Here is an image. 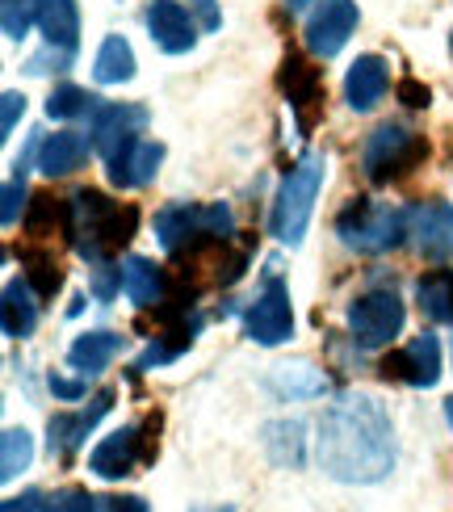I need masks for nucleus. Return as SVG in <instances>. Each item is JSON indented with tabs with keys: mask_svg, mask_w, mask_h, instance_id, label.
Wrapping results in <instances>:
<instances>
[{
	"mask_svg": "<svg viewBox=\"0 0 453 512\" xmlns=\"http://www.w3.org/2000/svg\"><path fill=\"white\" fill-rule=\"evenodd\" d=\"M391 89V72H386V59L378 55H357V63L344 76V101L353 105L357 114H370L374 105Z\"/></svg>",
	"mask_w": 453,
	"mask_h": 512,
	"instance_id": "16",
	"label": "nucleus"
},
{
	"mask_svg": "<svg viewBox=\"0 0 453 512\" xmlns=\"http://www.w3.org/2000/svg\"><path fill=\"white\" fill-rule=\"evenodd\" d=\"M277 89H282L290 97V105L298 110V122L307 126L319 110V101H323V76L319 68H311L302 55H286L282 59V72H277Z\"/></svg>",
	"mask_w": 453,
	"mask_h": 512,
	"instance_id": "14",
	"label": "nucleus"
},
{
	"mask_svg": "<svg viewBox=\"0 0 453 512\" xmlns=\"http://www.w3.org/2000/svg\"><path fill=\"white\" fill-rule=\"evenodd\" d=\"M156 236L164 252L172 256H198L202 248H227L235 236V219L223 202L193 206V202H172L156 215Z\"/></svg>",
	"mask_w": 453,
	"mask_h": 512,
	"instance_id": "3",
	"label": "nucleus"
},
{
	"mask_svg": "<svg viewBox=\"0 0 453 512\" xmlns=\"http://www.w3.org/2000/svg\"><path fill=\"white\" fill-rule=\"evenodd\" d=\"M139 462H143V437H139V424H131V429H118L97 445L89 454V471L97 479H122V475H131Z\"/></svg>",
	"mask_w": 453,
	"mask_h": 512,
	"instance_id": "15",
	"label": "nucleus"
},
{
	"mask_svg": "<svg viewBox=\"0 0 453 512\" xmlns=\"http://www.w3.org/2000/svg\"><path fill=\"white\" fill-rule=\"evenodd\" d=\"M118 353H122V336L118 332H84L68 349V366L93 378V374H101L105 366H110Z\"/></svg>",
	"mask_w": 453,
	"mask_h": 512,
	"instance_id": "23",
	"label": "nucleus"
},
{
	"mask_svg": "<svg viewBox=\"0 0 453 512\" xmlns=\"http://www.w3.org/2000/svg\"><path fill=\"white\" fill-rule=\"evenodd\" d=\"M244 265H248V244H244L240 252H231V256H223V261H219V282H223V286H231V282H240V273H244Z\"/></svg>",
	"mask_w": 453,
	"mask_h": 512,
	"instance_id": "37",
	"label": "nucleus"
},
{
	"mask_svg": "<svg viewBox=\"0 0 453 512\" xmlns=\"http://www.w3.org/2000/svg\"><path fill=\"white\" fill-rule=\"evenodd\" d=\"M382 378L407 382V387H437V378H441V345H437V336L420 332L407 349L386 353L382 357Z\"/></svg>",
	"mask_w": 453,
	"mask_h": 512,
	"instance_id": "10",
	"label": "nucleus"
},
{
	"mask_svg": "<svg viewBox=\"0 0 453 512\" xmlns=\"http://www.w3.org/2000/svg\"><path fill=\"white\" fill-rule=\"evenodd\" d=\"M34 286L26 277H13L5 286V303H0V319H5V336L9 340H26L38 328V303H34Z\"/></svg>",
	"mask_w": 453,
	"mask_h": 512,
	"instance_id": "22",
	"label": "nucleus"
},
{
	"mask_svg": "<svg viewBox=\"0 0 453 512\" xmlns=\"http://www.w3.org/2000/svg\"><path fill=\"white\" fill-rule=\"evenodd\" d=\"M34 17H38V30L47 34V47L59 51H76L80 42V9L76 0H34Z\"/></svg>",
	"mask_w": 453,
	"mask_h": 512,
	"instance_id": "21",
	"label": "nucleus"
},
{
	"mask_svg": "<svg viewBox=\"0 0 453 512\" xmlns=\"http://www.w3.org/2000/svg\"><path fill=\"white\" fill-rule=\"evenodd\" d=\"M93 101L84 89H76V84H59V89L47 97V114L51 118H80V114H89L93 110Z\"/></svg>",
	"mask_w": 453,
	"mask_h": 512,
	"instance_id": "30",
	"label": "nucleus"
},
{
	"mask_svg": "<svg viewBox=\"0 0 453 512\" xmlns=\"http://www.w3.org/2000/svg\"><path fill=\"white\" fill-rule=\"evenodd\" d=\"M319 466L336 483H382L395 471V424L378 395L349 391L319 420Z\"/></svg>",
	"mask_w": 453,
	"mask_h": 512,
	"instance_id": "1",
	"label": "nucleus"
},
{
	"mask_svg": "<svg viewBox=\"0 0 453 512\" xmlns=\"http://www.w3.org/2000/svg\"><path fill=\"white\" fill-rule=\"evenodd\" d=\"M357 30V5L353 0H315V9L307 17V51L319 55V59H332L344 51V42L353 38Z\"/></svg>",
	"mask_w": 453,
	"mask_h": 512,
	"instance_id": "9",
	"label": "nucleus"
},
{
	"mask_svg": "<svg viewBox=\"0 0 453 512\" xmlns=\"http://www.w3.org/2000/svg\"><path fill=\"white\" fill-rule=\"evenodd\" d=\"M21 269H26V282L34 286L38 298H55L59 286H63V269L55 261V252L47 248H21Z\"/></svg>",
	"mask_w": 453,
	"mask_h": 512,
	"instance_id": "24",
	"label": "nucleus"
},
{
	"mask_svg": "<svg viewBox=\"0 0 453 512\" xmlns=\"http://www.w3.org/2000/svg\"><path fill=\"white\" fill-rule=\"evenodd\" d=\"M135 227H139V210L110 202L101 189H76L68 198V223H63V231H68L72 248L89 265H101L105 256L122 252L135 240Z\"/></svg>",
	"mask_w": 453,
	"mask_h": 512,
	"instance_id": "2",
	"label": "nucleus"
},
{
	"mask_svg": "<svg viewBox=\"0 0 453 512\" xmlns=\"http://www.w3.org/2000/svg\"><path fill=\"white\" fill-rule=\"evenodd\" d=\"M445 420H449V424H453V395H449V399H445Z\"/></svg>",
	"mask_w": 453,
	"mask_h": 512,
	"instance_id": "41",
	"label": "nucleus"
},
{
	"mask_svg": "<svg viewBox=\"0 0 453 512\" xmlns=\"http://www.w3.org/2000/svg\"><path fill=\"white\" fill-rule=\"evenodd\" d=\"M403 303L395 290H370L349 303V332L361 349H382L403 332Z\"/></svg>",
	"mask_w": 453,
	"mask_h": 512,
	"instance_id": "8",
	"label": "nucleus"
},
{
	"mask_svg": "<svg viewBox=\"0 0 453 512\" xmlns=\"http://www.w3.org/2000/svg\"><path fill=\"white\" fill-rule=\"evenodd\" d=\"M110 408H114V391H101V395H93V408H80L72 416H55L51 420V454L72 458L80 445H84V437L97 429V420L110 412Z\"/></svg>",
	"mask_w": 453,
	"mask_h": 512,
	"instance_id": "17",
	"label": "nucleus"
},
{
	"mask_svg": "<svg viewBox=\"0 0 453 512\" xmlns=\"http://www.w3.org/2000/svg\"><path fill=\"white\" fill-rule=\"evenodd\" d=\"M0 101H5V118H0V131H5V135H0V139H9L17 131V118L26 114V97H21V93H5Z\"/></svg>",
	"mask_w": 453,
	"mask_h": 512,
	"instance_id": "36",
	"label": "nucleus"
},
{
	"mask_svg": "<svg viewBox=\"0 0 453 512\" xmlns=\"http://www.w3.org/2000/svg\"><path fill=\"white\" fill-rule=\"evenodd\" d=\"M122 294L135 307H160L168 298V273L147 261V256H126L122 261Z\"/></svg>",
	"mask_w": 453,
	"mask_h": 512,
	"instance_id": "20",
	"label": "nucleus"
},
{
	"mask_svg": "<svg viewBox=\"0 0 453 512\" xmlns=\"http://www.w3.org/2000/svg\"><path fill=\"white\" fill-rule=\"evenodd\" d=\"M244 332L248 340H256V345H286V340L294 336V311H290V290L282 282V273H277V265H269L265 273V286L261 294H256V303L248 307L244 315Z\"/></svg>",
	"mask_w": 453,
	"mask_h": 512,
	"instance_id": "7",
	"label": "nucleus"
},
{
	"mask_svg": "<svg viewBox=\"0 0 453 512\" xmlns=\"http://www.w3.org/2000/svg\"><path fill=\"white\" fill-rule=\"evenodd\" d=\"M407 227H412V215L399 206H386V202H370V198H357L340 210L336 219V236L344 248L353 252H386V248H399Z\"/></svg>",
	"mask_w": 453,
	"mask_h": 512,
	"instance_id": "4",
	"label": "nucleus"
},
{
	"mask_svg": "<svg viewBox=\"0 0 453 512\" xmlns=\"http://www.w3.org/2000/svg\"><path fill=\"white\" fill-rule=\"evenodd\" d=\"M51 391H55V399H63V403H76V399L89 395V382H76V378H59V374H51Z\"/></svg>",
	"mask_w": 453,
	"mask_h": 512,
	"instance_id": "38",
	"label": "nucleus"
},
{
	"mask_svg": "<svg viewBox=\"0 0 453 512\" xmlns=\"http://www.w3.org/2000/svg\"><path fill=\"white\" fill-rule=\"evenodd\" d=\"M395 93H399V101L407 105V110H428V101H433V93H428L424 84H420V80H412V76L399 80V84H395Z\"/></svg>",
	"mask_w": 453,
	"mask_h": 512,
	"instance_id": "35",
	"label": "nucleus"
},
{
	"mask_svg": "<svg viewBox=\"0 0 453 512\" xmlns=\"http://www.w3.org/2000/svg\"><path fill=\"white\" fill-rule=\"evenodd\" d=\"M5 38H13V42H21L30 34V21H38L34 17V0H5Z\"/></svg>",
	"mask_w": 453,
	"mask_h": 512,
	"instance_id": "33",
	"label": "nucleus"
},
{
	"mask_svg": "<svg viewBox=\"0 0 453 512\" xmlns=\"http://www.w3.org/2000/svg\"><path fill=\"white\" fill-rule=\"evenodd\" d=\"M143 126H147L143 105H101V110L93 114V147H97V156L110 164L126 143L139 139Z\"/></svg>",
	"mask_w": 453,
	"mask_h": 512,
	"instance_id": "11",
	"label": "nucleus"
},
{
	"mask_svg": "<svg viewBox=\"0 0 453 512\" xmlns=\"http://www.w3.org/2000/svg\"><path fill=\"white\" fill-rule=\"evenodd\" d=\"M323 168H328V164H323L319 152L302 156L290 168V173H286L282 189H277V202H273V215H269V231L282 244H298L302 231H307L315 198H319V185H323Z\"/></svg>",
	"mask_w": 453,
	"mask_h": 512,
	"instance_id": "5",
	"label": "nucleus"
},
{
	"mask_svg": "<svg viewBox=\"0 0 453 512\" xmlns=\"http://www.w3.org/2000/svg\"><path fill=\"white\" fill-rule=\"evenodd\" d=\"M416 252L424 261H449L453 256V206L449 202H424L412 210V227H407Z\"/></svg>",
	"mask_w": 453,
	"mask_h": 512,
	"instance_id": "12",
	"label": "nucleus"
},
{
	"mask_svg": "<svg viewBox=\"0 0 453 512\" xmlns=\"http://www.w3.org/2000/svg\"><path fill=\"white\" fill-rule=\"evenodd\" d=\"M420 311L433 319V324H453V273H428L416 286Z\"/></svg>",
	"mask_w": 453,
	"mask_h": 512,
	"instance_id": "26",
	"label": "nucleus"
},
{
	"mask_svg": "<svg viewBox=\"0 0 453 512\" xmlns=\"http://www.w3.org/2000/svg\"><path fill=\"white\" fill-rule=\"evenodd\" d=\"M114 500H97L89 492H80V487H68V492H59L47 500V512H110Z\"/></svg>",
	"mask_w": 453,
	"mask_h": 512,
	"instance_id": "32",
	"label": "nucleus"
},
{
	"mask_svg": "<svg viewBox=\"0 0 453 512\" xmlns=\"http://www.w3.org/2000/svg\"><path fill=\"white\" fill-rule=\"evenodd\" d=\"M273 382L282 391H290V395H315V391H323V378L311 366H277Z\"/></svg>",
	"mask_w": 453,
	"mask_h": 512,
	"instance_id": "31",
	"label": "nucleus"
},
{
	"mask_svg": "<svg viewBox=\"0 0 453 512\" xmlns=\"http://www.w3.org/2000/svg\"><path fill=\"white\" fill-rule=\"evenodd\" d=\"M424 156H428L424 135L407 131V126H399V122H386L365 139L361 164H365V177H370L374 185H386V181L407 177L416 164H424Z\"/></svg>",
	"mask_w": 453,
	"mask_h": 512,
	"instance_id": "6",
	"label": "nucleus"
},
{
	"mask_svg": "<svg viewBox=\"0 0 453 512\" xmlns=\"http://www.w3.org/2000/svg\"><path fill=\"white\" fill-rule=\"evenodd\" d=\"M93 76L97 84H122V80H131L135 76V51H131V42L126 38H105L101 42V51H97V63H93Z\"/></svg>",
	"mask_w": 453,
	"mask_h": 512,
	"instance_id": "25",
	"label": "nucleus"
},
{
	"mask_svg": "<svg viewBox=\"0 0 453 512\" xmlns=\"http://www.w3.org/2000/svg\"><path fill=\"white\" fill-rule=\"evenodd\" d=\"M93 139L80 131H59V135H42L38 139V168L47 177H68L89 160Z\"/></svg>",
	"mask_w": 453,
	"mask_h": 512,
	"instance_id": "19",
	"label": "nucleus"
},
{
	"mask_svg": "<svg viewBox=\"0 0 453 512\" xmlns=\"http://www.w3.org/2000/svg\"><path fill=\"white\" fill-rule=\"evenodd\" d=\"M42 504H38V492H26V496H13V500H5L0 504V512H38Z\"/></svg>",
	"mask_w": 453,
	"mask_h": 512,
	"instance_id": "39",
	"label": "nucleus"
},
{
	"mask_svg": "<svg viewBox=\"0 0 453 512\" xmlns=\"http://www.w3.org/2000/svg\"><path fill=\"white\" fill-rule=\"evenodd\" d=\"M21 223H26V231H30V236H38V240L55 236V223H68V202H55L51 194H38Z\"/></svg>",
	"mask_w": 453,
	"mask_h": 512,
	"instance_id": "29",
	"label": "nucleus"
},
{
	"mask_svg": "<svg viewBox=\"0 0 453 512\" xmlns=\"http://www.w3.org/2000/svg\"><path fill=\"white\" fill-rule=\"evenodd\" d=\"M0 198H5V206H0V223H17V210H21V198H26V177H9L5 181V194H0Z\"/></svg>",
	"mask_w": 453,
	"mask_h": 512,
	"instance_id": "34",
	"label": "nucleus"
},
{
	"mask_svg": "<svg viewBox=\"0 0 453 512\" xmlns=\"http://www.w3.org/2000/svg\"><path fill=\"white\" fill-rule=\"evenodd\" d=\"M0 445H5V454H0V479L13 483V479L30 466V458H34V441H30L26 429H5Z\"/></svg>",
	"mask_w": 453,
	"mask_h": 512,
	"instance_id": "28",
	"label": "nucleus"
},
{
	"mask_svg": "<svg viewBox=\"0 0 453 512\" xmlns=\"http://www.w3.org/2000/svg\"><path fill=\"white\" fill-rule=\"evenodd\" d=\"M110 512H147V500L143 496H122L110 504Z\"/></svg>",
	"mask_w": 453,
	"mask_h": 512,
	"instance_id": "40",
	"label": "nucleus"
},
{
	"mask_svg": "<svg viewBox=\"0 0 453 512\" xmlns=\"http://www.w3.org/2000/svg\"><path fill=\"white\" fill-rule=\"evenodd\" d=\"M160 164H164V143L135 139L110 160V181L122 185V189H139V185H147L151 177L160 173Z\"/></svg>",
	"mask_w": 453,
	"mask_h": 512,
	"instance_id": "18",
	"label": "nucleus"
},
{
	"mask_svg": "<svg viewBox=\"0 0 453 512\" xmlns=\"http://www.w3.org/2000/svg\"><path fill=\"white\" fill-rule=\"evenodd\" d=\"M147 34L168 55H185V51H193V42H198V30H193L189 13L177 5V0H151V9H147Z\"/></svg>",
	"mask_w": 453,
	"mask_h": 512,
	"instance_id": "13",
	"label": "nucleus"
},
{
	"mask_svg": "<svg viewBox=\"0 0 453 512\" xmlns=\"http://www.w3.org/2000/svg\"><path fill=\"white\" fill-rule=\"evenodd\" d=\"M265 450L277 466H302V424L298 420H273L265 429Z\"/></svg>",
	"mask_w": 453,
	"mask_h": 512,
	"instance_id": "27",
	"label": "nucleus"
},
{
	"mask_svg": "<svg viewBox=\"0 0 453 512\" xmlns=\"http://www.w3.org/2000/svg\"><path fill=\"white\" fill-rule=\"evenodd\" d=\"M449 51H453V38H449Z\"/></svg>",
	"mask_w": 453,
	"mask_h": 512,
	"instance_id": "42",
	"label": "nucleus"
}]
</instances>
